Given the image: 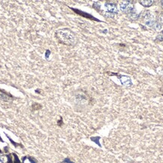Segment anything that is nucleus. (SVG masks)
<instances>
[{
    "instance_id": "obj_10",
    "label": "nucleus",
    "mask_w": 163,
    "mask_h": 163,
    "mask_svg": "<svg viewBox=\"0 0 163 163\" xmlns=\"http://www.w3.org/2000/svg\"><path fill=\"white\" fill-rule=\"evenodd\" d=\"M6 162V158L4 156L0 155V163H5Z\"/></svg>"
},
{
    "instance_id": "obj_8",
    "label": "nucleus",
    "mask_w": 163,
    "mask_h": 163,
    "mask_svg": "<svg viewBox=\"0 0 163 163\" xmlns=\"http://www.w3.org/2000/svg\"><path fill=\"white\" fill-rule=\"evenodd\" d=\"M153 29H154L156 31L161 30V29H162V25H161L160 23L156 21L155 24H154L153 26Z\"/></svg>"
},
{
    "instance_id": "obj_6",
    "label": "nucleus",
    "mask_w": 163,
    "mask_h": 163,
    "mask_svg": "<svg viewBox=\"0 0 163 163\" xmlns=\"http://www.w3.org/2000/svg\"><path fill=\"white\" fill-rule=\"evenodd\" d=\"M72 9L74 10V11H75V12H76V13H77V14H80V15H82V16L85 17V18H89V19H91V20H94V21H98L97 19H96V18H94V17H93L92 15H90V14H87V13H85V12H83V11H80V10L75 9V8H72Z\"/></svg>"
},
{
    "instance_id": "obj_11",
    "label": "nucleus",
    "mask_w": 163,
    "mask_h": 163,
    "mask_svg": "<svg viewBox=\"0 0 163 163\" xmlns=\"http://www.w3.org/2000/svg\"><path fill=\"white\" fill-rule=\"evenodd\" d=\"M158 22L160 23V24H163V12L159 16V21Z\"/></svg>"
},
{
    "instance_id": "obj_14",
    "label": "nucleus",
    "mask_w": 163,
    "mask_h": 163,
    "mask_svg": "<svg viewBox=\"0 0 163 163\" xmlns=\"http://www.w3.org/2000/svg\"><path fill=\"white\" fill-rule=\"evenodd\" d=\"M160 73H161V74H162V76H163V69H162V70H161Z\"/></svg>"
},
{
    "instance_id": "obj_16",
    "label": "nucleus",
    "mask_w": 163,
    "mask_h": 163,
    "mask_svg": "<svg viewBox=\"0 0 163 163\" xmlns=\"http://www.w3.org/2000/svg\"><path fill=\"white\" fill-rule=\"evenodd\" d=\"M162 89H163V88H162ZM162 92H163V91H162Z\"/></svg>"
},
{
    "instance_id": "obj_9",
    "label": "nucleus",
    "mask_w": 163,
    "mask_h": 163,
    "mask_svg": "<svg viewBox=\"0 0 163 163\" xmlns=\"http://www.w3.org/2000/svg\"><path fill=\"white\" fill-rule=\"evenodd\" d=\"M129 18H131V19H133V20L137 19V18L139 17L138 14H137V12H136L134 10L133 11H131L130 14H129Z\"/></svg>"
},
{
    "instance_id": "obj_4",
    "label": "nucleus",
    "mask_w": 163,
    "mask_h": 163,
    "mask_svg": "<svg viewBox=\"0 0 163 163\" xmlns=\"http://www.w3.org/2000/svg\"><path fill=\"white\" fill-rule=\"evenodd\" d=\"M106 9L107 10V12L109 14H117L118 9L116 7V5L113 2H106L105 3Z\"/></svg>"
},
{
    "instance_id": "obj_1",
    "label": "nucleus",
    "mask_w": 163,
    "mask_h": 163,
    "mask_svg": "<svg viewBox=\"0 0 163 163\" xmlns=\"http://www.w3.org/2000/svg\"><path fill=\"white\" fill-rule=\"evenodd\" d=\"M55 36L58 40L59 41V42L66 45V46H75L76 42H77L76 35L74 34L72 30L67 29V28L58 30L56 31Z\"/></svg>"
},
{
    "instance_id": "obj_7",
    "label": "nucleus",
    "mask_w": 163,
    "mask_h": 163,
    "mask_svg": "<svg viewBox=\"0 0 163 163\" xmlns=\"http://www.w3.org/2000/svg\"><path fill=\"white\" fill-rule=\"evenodd\" d=\"M139 3L142 5L144 7H149L153 4L154 1L153 0H142V1H139Z\"/></svg>"
},
{
    "instance_id": "obj_5",
    "label": "nucleus",
    "mask_w": 163,
    "mask_h": 163,
    "mask_svg": "<svg viewBox=\"0 0 163 163\" xmlns=\"http://www.w3.org/2000/svg\"><path fill=\"white\" fill-rule=\"evenodd\" d=\"M117 76L119 77V80H120L121 83L122 85L125 86H131L132 85V82H131V79L129 77H128L127 76H124V75H117Z\"/></svg>"
},
{
    "instance_id": "obj_13",
    "label": "nucleus",
    "mask_w": 163,
    "mask_h": 163,
    "mask_svg": "<svg viewBox=\"0 0 163 163\" xmlns=\"http://www.w3.org/2000/svg\"><path fill=\"white\" fill-rule=\"evenodd\" d=\"M49 54H50V51H47V52H46V58H49Z\"/></svg>"
},
{
    "instance_id": "obj_3",
    "label": "nucleus",
    "mask_w": 163,
    "mask_h": 163,
    "mask_svg": "<svg viewBox=\"0 0 163 163\" xmlns=\"http://www.w3.org/2000/svg\"><path fill=\"white\" fill-rule=\"evenodd\" d=\"M141 18L144 20V23H147L149 22V21H155V20H154L155 19V16H154V14H153L152 11H144V12L141 14Z\"/></svg>"
},
{
    "instance_id": "obj_2",
    "label": "nucleus",
    "mask_w": 163,
    "mask_h": 163,
    "mask_svg": "<svg viewBox=\"0 0 163 163\" xmlns=\"http://www.w3.org/2000/svg\"><path fill=\"white\" fill-rule=\"evenodd\" d=\"M119 8L122 12L125 14H130L131 11L134 10V6L132 2L124 1L119 3Z\"/></svg>"
},
{
    "instance_id": "obj_15",
    "label": "nucleus",
    "mask_w": 163,
    "mask_h": 163,
    "mask_svg": "<svg viewBox=\"0 0 163 163\" xmlns=\"http://www.w3.org/2000/svg\"><path fill=\"white\" fill-rule=\"evenodd\" d=\"M161 6H162V7L163 8V1H162V2H161Z\"/></svg>"
},
{
    "instance_id": "obj_12",
    "label": "nucleus",
    "mask_w": 163,
    "mask_h": 163,
    "mask_svg": "<svg viewBox=\"0 0 163 163\" xmlns=\"http://www.w3.org/2000/svg\"><path fill=\"white\" fill-rule=\"evenodd\" d=\"M157 40L163 41V33H162V34H160V35H159V36H157Z\"/></svg>"
}]
</instances>
